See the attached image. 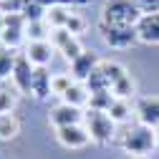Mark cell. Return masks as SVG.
Masks as SVG:
<instances>
[{"label": "cell", "mask_w": 159, "mask_h": 159, "mask_svg": "<svg viewBox=\"0 0 159 159\" xmlns=\"http://www.w3.org/2000/svg\"><path fill=\"white\" fill-rule=\"evenodd\" d=\"M84 126H86L89 134H91V142L101 144V147L111 144L114 136H116V121H114L106 111L86 109V114H84Z\"/></svg>", "instance_id": "6da1fadb"}, {"label": "cell", "mask_w": 159, "mask_h": 159, "mask_svg": "<svg viewBox=\"0 0 159 159\" xmlns=\"http://www.w3.org/2000/svg\"><path fill=\"white\" fill-rule=\"evenodd\" d=\"M86 89H89L91 93H96V91H111V86H109V81H106V76H104L101 68H96V71L86 78Z\"/></svg>", "instance_id": "603a6c76"}, {"label": "cell", "mask_w": 159, "mask_h": 159, "mask_svg": "<svg viewBox=\"0 0 159 159\" xmlns=\"http://www.w3.org/2000/svg\"><path fill=\"white\" fill-rule=\"evenodd\" d=\"M15 58H18V53H13V51L5 48V46H0V81H5V78L13 76Z\"/></svg>", "instance_id": "d6986e66"}, {"label": "cell", "mask_w": 159, "mask_h": 159, "mask_svg": "<svg viewBox=\"0 0 159 159\" xmlns=\"http://www.w3.org/2000/svg\"><path fill=\"white\" fill-rule=\"evenodd\" d=\"M35 3H41L48 10V8H56V5H86L89 0H35Z\"/></svg>", "instance_id": "4316f807"}, {"label": "cell", "mask_w": 159, "mask_h": 159, "mask_svg": "<svg viewBox=\"0 0 159 159\" xmlns=\"http://www.w3.org/2000/svg\"><path fill=\"white\" fill-rule=\"evenodd\" d=\"M98 35L111 48H129L139 41L136 28H131V25H109V23H101V20H98Z\"/></svg>", "instance_id": "277c9868"}, {"label": "cell", "mask_w": 159, "mask_h": 159, "mask_svg": "<svg viewBox=\"0 0 159 159\" xmlns=\"http://www.w3.org/2000/svg\"><path fill=\"white\" fill-rule=\"evenodd\" d=\"M15 101H18V89L15 86H8L5 81H0V114L13 111L15 109Z\"/></svg>", "instance_id": "e0dca14e"}, {"label": "cell", "mask_w": 159, "mask_h": 159, "mask_svg": "<svg viewBox=\"0 0 159 159\" xmlns=\"http://www.w3.org/2000/svg\"><path fill=\"white\" fill-rule=\"evenodd\" d=\"M53 28L48 25V20H33L25 25V38L28 41H46V35L51 33Z\"/></svg>", "instance_id": "44dd1931"}, {"label": "cell", "mask_w": 159, "mask_h": 159, "mask_svg": "<svg viewBox=\"0 0 159 159\" xmlns=\"http://www.w3.org/2000/svg\"><path fill=\"white\" fill-rule=\"evenodd\" d=\"M89 98H91V91L86 89V84H73L63 96H61V101L63 104H71V106H78V109H84V106H89Z\"/></svg>", "instance_id": "2e32d148"}, {"label": "cell", "mask_w": 159, "mask_h": 159, "mask_svg": "<svg viewBox=\"0 0 159 159\" xmlns=\"http://www.w3.org/2000/svg\"><path fill=\"white\" fill-rule=\"evenodd\" d=\"M30 93H33L35 98H41V101L48 98V96H53V76L48 73V68H35Z\"/></svg>", "instance_id": "5bb4252c"}, {"label": "cell", "mask_w": 159, "mask_h": 159, "mask_svg": "<svg viewBox=\"0 0 159 159\" xmlns=\"http://www.w3.org/2000/svg\"><path fill=\"white\" fill-rule=\"evenodd\" d=\"M3 28H5V13L0 10V35H3Z\"/></svg>", "instance_id": "f1b7e54d"}, {"label": "cell", "mask_w": 159, "mask_h": 159, "mask_svg": "<svg viewBox=\"0 0 159 159\" xmlns=\"http://www.w3.org/2000/svg\"><path fill=\"white\" fill-rule=\"evenodd\" d=\"M111 93H114V98H129V96L134 93V81H131V76L126 73L124 78H119V81L111 86Z\"/></svg>", "instance_id": "cb8c5ba5"}, {"label": "cell", "mask_w": 159, "mask_h": 159, "mask_svg": "<svg viewBox=\"0 0 159 159\" xmlns=\"http://www.w3.org/2000/svg\"><path fill=\"white\" fill-rule=\"evenodd\" d=\"M51 43H53V48H56L58 53H63L68 61H76V58L84 53L78 38H76L71 30H66V28H53V30H51Z\"/></svg>", "instance_id": "8992f818"}, {"label": "cell", "mask_w": 159, "mask_h": 159, "mask_svg": "<svg viewBox=\"0 0 159 159\" xmlns=\"http://www.w3.org/2000/svg\"><path fill=\"white\" fill-rule=\"evenodd\" d=\"M33 73H35V66H33L28 58L20 53V56L15 58L13 76H10V81H13V86L18 89V93H30V86H33Z\"/></svg>", "instance_id": "ba28073f"}, {"label": "cell", "mask_w": 159, "mask_h": 159, "mask_svg": "<svg viewBox=\"0 0 159 159\" xmlns=\"http://www.w3.org/2000/svg\"><path fill=\"white\" fill-rule=\"evenodd\" d=\"M84 109H78V106H71V104H56L48 114L51 119V124L56 129H61V126H71V124H84Z\"/></svg>", "instance_id": "9c48e42d"}, {"label": "cell", "mask_w": 159, "mask_h": 159, "mask_svg": "<svg viewBox=\"0 0 159 159\" xmlns=\"http://www.w3.org/2000/svg\"><path fill=\"white\" fill-rule=\"evenodd\" d=\"M134 116L139 124H144L149 129L159 126V96H144L139 98L134 106Z\"/></svg>", "instance_id": "30bf717a"}, {"label": "cell", "mask_w": 159, "mask_h": 159, "mask_svg": "<svg viewBox=\"0 0 159 159\" xmlns=\"http://www.w3.org/2000/svg\"><path fill=\"white\" fill-rule=\"evenodd\" d=\"M154 147H157V134H154V129H149L144 124H136V126L126 129L121 136V149L126 154H134V157H144Z\"/></svg>", "instance_id": "7a4b0ae2"}, {"label": "cell", "mask_w": 159, "mask_h": 159, "mask_svg": "<svg viewBox=\"0 0 159 159\" xmlns=\"http://www.w3.org/2000/svg\"><path fill=\"white\" fill-rule=\"evenodd\" d=\"M76 81H73V76H53V96H58V98H61L71 86H73Z\"/></svg>", "instance_id": "d4e9b609"}, {"label": "cell", "mask_w": 159, "mask_h": 159, "mask_svg": "<svg viewBox=\"0 0 159 159\" xmlns=\"http://www.w3.org/2000/svg\"><path fill=\"white\" fill-rule=\"evenodd\" d=\"M142 18L139 8L131 0H106L104 10H101V23L109 25H136V20Z\"/></svg>", "instance_id": "3957f363"}, {"label": "cell", "mask_w": 159, "mask_h": 159, "mask_svg": "<svg viewBox=\"0 0 159 159\" xmlns=\"http://www.w3.org/2000/svg\"><path fill=\"white\" fill-rule=\"evenodd\" d=\"M18 134H20V119L13 111L0 114V142H13Z\"/></svg>", "instance_id": "9a60e30c"}, {"label": "cell", "mask_w": 159, "mask_h": 159, "mask_svg": "<svg viewBox=\"0 0 159 159\" xmlns=\"http://www.w3.org/2000/svg\"><path fill=\"white\" fill-rule=\"evenodd\" d=\"M25 25H28V20H25L20 13H8V15H5L3 35H0V46L15 51L18 46L25 41Z\"/></svg>", "instance_id": "5b68a950"}, {"label": "cell", "mask_w": 159, "mask_h": 159, "mask_svg": "<svg viewBox=\"0 0 159 159\" xmlns=\"http://www.w3.org/2000/svg\"><path fill=\"white\" fill-rule=\"evenodd\" d=\"M56 139L58 144L66 147V149H84L91 142V134L84 124H71V126H61L56 129Z\"/></svg>", "instance_id": "52a82bcc"}, {"label": "cell", "mask_w": 159, "mask_h": 159, "mask_svg": "<svg viewBox=\"0 0 159 159\" xmlns=\"http://www.w3.org/2000/svg\"><path fill=\"white\" fill-rule=\"evenodd\" d=\"M116 124H124V121H129V116H131V106H129V101L126 98H114V104H111V109L106 111Z\"/></svg>", "instance_id": "ac0fdd59"}, {"label": "cell", "mask_w": 159, "mask_h": 159, "mask_svg": "<svg viewBox=\"0 0 159 159\" xmlns=\"http://www.w3.org/2000/svg\"><path fill=\"white\" fill-rule=\"evenodd\" d=\"M136 159H147V157H136Z\"/></svg>", "instance_id": "1f68e13d"}, {"label": "cell", "mask_w": 159, "mask_h": 159, "mask_svg": "<svg viewBox=\"0 0 159 159\" xmlns=\"http://www.w3.org/2000/svg\"><path fill=\"white\" fill-rule=\"evenodd\" d=\"M98 68L104 71L109 86H114L119 78H124V76H126V68H124L121 63H116V61H101V63H98Z\"/></svg>", "instance_id": "ffe728a7"}, {"label": "cell", "mask_w": 159, "mask_h": 159, "mask_svg": "<svg viewBox=\"0 0 159 159\" xmlns=\"http://www.w3.org/2000/svg\"><path fill=\"white\" fill-rule=\"evenodd\" d=\"M136 38L147 46H159V13H142L136 20Z\"/></svg>", "instance_id": "8fae6325"}, {"label": "cell", "mask_w": 159, "mask_h": 159, "mask_svg": "<svg viewBox=\"0 0 159 159\" xmlns=\"http://www.w3.org/2000/svg\"><path fill=\"white\" fill-rule=\"evenodd\" d=\"M154 134H157V147H159V126H154Z\"/></svg>", "instance_id": "f546056e"}, {"label": "cell", "mask_w": 159, "mask_h": 159, "mask_svg": "<svg viewBox=\"0 0 159 159\" xmlns=\"http://www.w3.org/2000/svg\"><path fill=\"white\" fill-rule=\"evenodd\" d=\"M111 104H114V93H111V91H96V93H91L89 106H86V109L109 111V109H111Z\"/></svg>", "instance_id": "7402d4cb"}, {"label": "cell", "mask_w": 159, "mask_h": 159, "mask_svg": "<svg viewBox=\"0 0 159 159\" xmlns=\"http://www.w3.org/2000/svg\"><path fill=\"white\" fill-rule=\"evenodd\" d=\"M84 28H86V23H84V18L78 15V13H73V10H71V15H68V20H66V30H71L73 35H78V33H81Z\"/></svg>", "instance_id": "484cf974"}, {"label": "cell", "mask_w": 159, "mask_h": 159, "mask_svg": "<svg viewBox=\"0 0 159 159\" xmlns=\"http://www.w3.org/2000/svg\"><path fill=\"white\" fill-rule=\"evenodd\" d=\"M98 63H101V61H98V56L93 51H84L76 61H71V76H73V81L86 84V78L98 68Z\"/></svg>", "instance_id": "4fadbf2b"}, {"label": "cell", "mask_w": 159, "mask_h": 159, "mask_svg": "<svg viewBox=\"0 0 159 159\" xmlns=\"http://www.w3.org/2000/svg\"><path fill=\"white\" fill-rule=\"evenodd\" d=\"M139 13H159V0H131Z\"/></svg>", "instance_id": "83f0119b"}, {"label": "cell", "mask_w": 159, "mask_h": 159, "mask_svg": "<svg viewBox=\"0 0 159 159\" xmlns=\"http://www.w3.org/2000/svg\"><path fill=\"white\" fill-rule=\"evenodd\" d=\"M0 3H13V0H0Z\"/></svg>", "instance_id": "4dcf8cb0"}, {"label": "cell", "mask_w": 159, "mask_h": 159, "mask_svg": "<svg viewBox=\"0 0 159 159\" xmlns=\"http://www.w3.org/2000/svg\"><path fill=\"white\" fill-rule=\"evenodd\" d=\"M53 43H48V41H28L25 43V58L35 66V68H48V63H51V58H53Z\"/></svg>", "instance_id": "7c38bea8"}]
</instances>
